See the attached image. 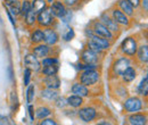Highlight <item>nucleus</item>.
Listing matches in <instances>:
<instances>
[{
	"label": "nucleus",
	"instance_id": "obj_1",
	"mask_svg": "<svg viewBox=\"0 0 148 125\" xmlns=\"http://www.w3.org/2000/svg\"><path fill=\"white\" fill-rule=\"evenodd\" d=\"M99 80V74L93 70H87L81 75V83L83 85H92Z\"/></svg>",
	"mask_w": 148,
	"mask_h": 125
},
{
	"label": "nucleus",
	"instance_id": "obj_2",
	"mask_svg": "<svg viewBox=\"0 0 148 125\" xmlns=\"http://www.w3.org/2000/svg\"><path fill=\"white\" fill-rule=\"evenodd\" d=\"M122 50L123 53L129 56H132V55L136 54L137 51V42L134 39L132 38H127L123 42H122Z\"/></svg>",
	"mask_w": 148,
	"mask_h": 125
},
{
	"label": "nucleus",
	"instance_id": "obj_3",
	"mask_svg": "<svg viewBox=\"0 0 148 125\" xmlns=\"http://www.w3.org/2000/svg\"><path fill=\"white\" fill-rule=\"evenodd\" d=\"M38 20H39V23H40L41 25H43V26H49V25L53 23V14H51L50 8H45V9H42V10L39 13Z\"/></svg>",
	"mask_w": 148,
	"mask_h": 125
},
{
	"label": "nucleus",
	"instance_id": "obj_4",
	"mask_svg": "<svg viewBox=\"0 0 148 125\" xmlns=\"http://www.w3.org/2000/svg\"><path fill=\"white\" fill-rule=\"evenodd\" d=\"M24 64L26 68H29L30 71L37 72L40 70V63L38 60V57H36L34 55H26L24 59Z\"/></svg>",
	"mask_w": 148,
	"mask_h": 125
},
{
	"label": "nucleus",
	"instance_id": "obj_5",
	"mask_svg": "<svg viewBox=\"0 0 148 125\" xmlns=\"http://www.w3.org/2000/svg\"><path fill=\"white\" fill-rule=\"evenodd\" d=\"M141 106H143L141 100H140V99H138V98H136V97H133V98H129V99L125 101V104H124L125 109H127L128 111H131V113H134V111L140 110Z\"/></svg>",
	"mask_w": 148,
	"mask_h": 125
},
{
	"label": "nucleus",
	"instance_id": "obj_6",
	"mask_svg": "<svg viewBox=\"0 0 148 125\" xmlns=\"http://www.w3.org/2000/svg\"><path fill=\"white\" fill-rule=\"evenodd\" d=\"M79 116L83 122H91L93 118L96 117V110L91 107H86L82 108L79 111Z\"/></svg>",
	"mask_w": 148,
	"mask_h": 125
},
{
	"label": "nucleus",
	"instance_id": "obj_7",
	"mask_svg": "<svg viewBox=\"0 0 148 125\" xmlns=\"http://www.w3.org/2000/svg\"><path fill=\"white\" fill-rule=\"evenodd\" d=\"M50 10H51V14L56 16V17H64L66 15V9H65V6L62 3V2H58L56 1L51 5L50 7Z\"/></svg>",
	"mask_w": 148,
	"mask_h": 125
},
{
	"label": "nucleus",
	"instance_id": "obj_8",
	"mask_svg": "<svg viewBox=\"0 0 148 125\" xmlns=\"http://www.w3.org/2000/svg\"><path fill=\"white\" fill-rule=\"evenodd\" d=\"M130 66V60L128 58H121L114 64V72L119 75H121Z\"/></svg>",
	"mask_w": 148,
	"mask_h": 125
},
{
	"label": "nucleus",
	"instance_id": "obj_9",
	"mask_svg": "<svg viewBox=\"0 0 148 125\" xmlns=\"http://www.w3.org/2000/svg\"><path fill=\"white\" fill-rule=\"evenodd\" d=\"M95 32L97 33V36H104L107 39H112V32L101 23H96L95 24Z\"/></svg>",
	"mask_w": 148,
	"mask_h": 125
},
{
	"label": "nucleus",
	"instance_id": "obj_10",
	"mask_svg": "<svg viewBox=\"0 0 148 125\" xmlns=\"http://www.w3.org/2000/svg\"><path fill=\"white\" fill-rule=\"evenodd\" d=\"M45 84L47 85V88H50V89H58L59 85H60V81L59 79L56 76L55 74L53 75H48L45 80H43Z\"/></svg>",
	"mask_w": 148,
	"mask_h": 125
},
{
	"label": "nucleus",
	"instance_id": "obj_11",
	"mask_svg": "<svg viewBox=\"0 0 148 125\" xmlns=\"http://www.w3.org/2000/svg\"><path fill=\"white\" fill-rule=\"evenodd\" d=\"M43 40H45V42L47 44L51 46V44H55L56 42H57L58 36H57V33H56L55 31H53V30H46L43 32Z\"/></svg>",
	"mask_w": 148,
	"mask_h": 125
},
{
	"label": "nucleus",
	"instance_id": "obj_12",
	"mask_svg": "<svg viewBox=\"0 0 148 125\" xmlns=\"http://www.w3.org/2000/svg\"><path fill=\"white\" fill-rule=\"evenodd\" d=\"M82 59L84 63H87L88 65L89 64H95L97 61V55L95 51H92L91 49H88L86 51H83L82 54Z\"/></svg>",
	"mask_w": 148,
	"mask_h": 125
},
{
	"label": "nucleus",
	"instance_id": "obj_13",
	"mask_svg": "<svg viewBox=\"0 0 148 125\" xmlns=\"http://www.w3.org/2000/svg\"><path fill=\"white\" fill-rule=\"evenodd\" d=\"M113 17L114 20L119 24H122V25H128L129 24V19L125 16V14L121 10H114L113 12Z\"/></svg>",
	"mask_w": 148,
	"mask_h": 125
},
{
	"label": "nucleus",
	"instance_id": "obj_14",
	"mask_svg": "<svg viewBox=\"0 0 148 125\" xmlns=\"http://www.w3.org/2000/svg\"><path fill=\"white\" fill-rule=\"evenodd\" d=\"M72 92L76 96H80V97H87L89 93L88 89L83 84H80V83H75L72 87Z\"/></svg>",
	"mask_w": 148,
	"mask_h": 125
},
{
	"label": "nucleus",
	"instance_id": "obj_15",
	"mask_svg": "<svg viewBox=\"0 0 148 125\" xmlns=\"http://www.w3.org/2000/svg\"><path fill=\"white\" fill-rule=\"evenodd\" d=\"M129 121H130V123L133 125H144L147 123L146 116L140 115V114H134V115L130 116Z\"/></svg>",
	"mask_w": 148,
	"mask_h": 125
},
{
	"label": "nucleus",
	"instance_id": "obj_16",
	"mask_svg": "<svg viewBox=\"0 0 148 125\" xmlns=\"http://www.w3.org/2000/svg\"><path fill=\"white\" fill-rule=\"evenodd\" d=\"M90 40L93 41L96 44H98L101 49H107L108 47H110V43H108V41L106 40V39H103L101 36H93L91 34L90 36Z\"/></svg>",
	"mask_w": 148,
	"mask_h": 125
},
{
	"label": "nucleus",
	"instance_id": "obj_17",
	"mask_svg": "<svg viewBox=\"0 0 148 125\" xmlns=\"http://www.w3.org/2000/svg\"><path fill=\"white\" fill-rule=\"evenodd\" d=\"M101 19L104 20L105 26H106L110 31H117V30H119V27H117V23H116L115 20H112L111 18L108 17L106 14H104V15L101 16Z\"/></svg>",
	"mask_w": 148,
	"mask_h": 125
},
{
	"label": "nucleus",
	"instance_id": "obj_18",
	"mask_svg": "<svg viewBox=\"0 0 148 125\" xmlns=\"http://www.w3.org/2000/svg\"><path fill=\"white\" fill-rule=\"evenodd\" d=\"M49 53V49H48V47L47 46H43V44H40V46H38L34 48V50H33V55L38 57V58H41V57H46L47 55Z\"/></svg>",
	"mask_w": 148,
	"mask_h": 125
},
{
	"label": "nucleus",
	"instance_id": "obj_19",
	"mask_svg": "<svg viewBox=\"0 0 148 125\" xmlns=\"http://www.w3.org/2000/svg\"><path fill=\"white\" fill-rule=\"evenodd\" d=\"M46 8V1L45 0H34L32 3H31V9L37 14L40 13L42 9Z\"/></svg>",
	"mask_w": 148,
	"mask_h": 125
},
{
	"label": "nucleus",
	"instance_id": "obj_20",
	"mask_svg": "<svg viewBox=\"0 0 148 125\" xmlns=\"http://www.w3.org/2000/svg\"><path fill=\"white\" fill-rule=\"evenodd\" d=\"M121 75L123 76L124 81H127V82H131V81H133V80L136 79V71H134L132 67H130L129 66V67L123 72Z\"/></svg>",
	"mask_w": 148,
	"mask_h": 125
},
{
	"label": "nucleus",
	"instance_id": "obj_21",
	"mask_svg": "<svg viewBox=\"0 0 148 125\" xmlns=\"http://www.w3.org/2000/svg\"><path fill=\"white\" fill-rule=\"evenodd\" d=\"M120 7H121V9L123 12H125L127 15L131 16L133 14V7H132V5L130 3L128 0H121L120 1Z\"/></svg>",
	"mask_w": 148,
	"mask_h": 125
},
{
	"label": "nucleus",
	"instance_id": "obj_22",
	"mask_svg": "<svg viewBox=\"0 0 148 125\" xmlns=\"http://www.w3.org/2000/svg\"><path fill=\"white\" fill-rule=\"evenodd\" d=\"M82 102H83L82 97L76 96V94L71 96V97L67 99V104H69L70 106H72V107H80V106L82 105Z\"/></svg>",
	"mask_w": 148,
	"mask_h": 125
},
{
	"label": "nucleus",
	"instance_id": "obj_23",
	"mask_svg": "<svg viewBox=\"0 0 148 125\" xmlns=\"http://www.w3.org/2000/svg\"><path fill=\"white\" fill-rule=\"evenodd\" d=\"M57 92L54 91V89H50V88H48L47 90H43L42 92H41V97L42 98H45V99H48V100H54L57 98Z\"/></svg>",
	"mask_w": 148,
	"mask_h": 125
},
{
	"label": "nucleus",
	"instance_id": "obj_24",
	"mask_svg": "<svg viewBox=\"0 0 148 125\" xmlns=\"http://www.w3.org/2000/svg\"><path fill=\"white\" fill-rule=\"evenodd\" d=\"M138 56H139V59L144 63H147L148 60V49L147 46H143L139 48V51H138Z\"/></svg>",
	"mask_w": 148,
	"mask_h": 125
},
{
	"label": "nucleus",
	"instance_id": "obj_25",
	"mask_svg": "<svg viewBox=\"0 0 148 125\" xmlns=\"http://www.w3.org/2000/svg\"><path fill=\"white\" fill-rule=\"evenodd\" d=\"M58 72V67L56 66V64H53V65H45L43 70H42V73L45 75H53V74H56Z\"/></svg>",
	"mask_w": 148,
	"mask_h": 125
},
{
	"label": "nucleus",
	"instance_id": "obj_26",
	"mask_svg": "<svg viewBox=\"0 0 148 125\" xmlns=\"http://www.w3.org/2000/svg\"><path fill=\"white\" fill-rule=\"evenodd\" d=\"M50 115V110L47 107H40L37 109V117L42 120V118H46L47 116Z\"/></svg>",
	"mask_w": 148,
	"mask_h": 125
},
{
	"label": "nucleus",
	"instance_id": "obj_27",
	"mask_svg": "<svg viewBox=\"0 0 148 125\" xmlns=\"http://www.w3.org/2000/svg\"><path fill=\"white\" fill-rule=\"evenodd\" d=\"M139 92H140V94H144V96H147L148 94V79L147 77H145L143 81H141V83L139 84Z\"/></svg>",
	"mask_w": 148,
	"mask_h": 125
},
{
	"label": "nucleus",
	"instance_id": "obj_28",
	"mask_svg": "<svg viewBox=\"0 0 148 125\" xmlns=\"http://www.w3.org/2000/svg\"><path fill=\"white\" fill-rule=\"evenodd\" d=\"M31 39H32V41H33V42H36V43L41 42V41L43 40V32H42V31H40V30L34 31V32H33V34H32V36H31Z\"/></svg>",
	"mask_w": 148,
	"mask_h": 125
},
{
	"label": "nucleus",
	"instance_id": "obj_29",
	"mask_svg": "<svg viewBox=\"0 0 148 125\" xmlns=\"http://www.w3.org/2000/svg\"><path fill=\"white\" fill-rule=\"evenodd\" d=\"M7 5H8V8H9V12H12L14 15H17L21 13V7L18 5V1L13 2V3H7Z\"/></svg>",
	"mask_w": 148,
	"mask_h": 125
},
{
	"label": "nucleus",
	"instance_id": "obj_30",
	"mask_svg": "<svg viewBox=\"0 0 148 125\" xmlns=\"http://www.w3.org/2000/svg\"><path fill=\"white\" fill-rule=\"evenodd\" d=\"M25 19H26V23L29 25H33L34 22H36V13L31 9L26 15H25Z\"/></svg>",
	"mask_w": 148,
	"mask_h": 125
},
{
	"label": "nucleus",
	"instance_id": "obj_31",
	"mask_svg": "<svg viewBox=\"0 0 148 125\" xmlns=\"http://www.w3.org/2000/svg\"><path fill=\"white\" fill-rule=\"evenodd\" d=\"M30 10H31V2H30V1H24L23 5L21 6V12H22V14L25 16Z\"/></svg>",
	"mask_w": 148,
	"mask_h": 125
},
{
	"label": "nucleus",
	"instance_id": "obj_32",
	"mask_svg": "<svg viewBox=\"0 0 148 125\" xmlns=\"http://www.w3.org/2000/svg\"><path fill=\"white\" fill-rule=\"evenodd\" d=\"M34 99V87L33 85H30L29 89H27V102H32Z\"/></svg>",
	"mask_w": 148,
	"mask_h": 125
},
{
	"label": "nucleus",
	"instance_id": "obj_33",
	"mask_svg": "<svg viewBox=\"0 0 148 125\" xmlns=\"http://www.w3.org/2000/svg\"><path fill=\"white\" fill-rule=\"evenodd\" d=\"M89 48H90L92 51H95V53H99V51H101V50H103L98 44H96V43H95L93 41H91V40L89 41Z\"/></svg>",
	"mask_w": 148,
	"mask_h": 125
},
{
	"label": "nucleus",
	"instance_id": "obj_34",
	"mask_svg": "<svg viewBox=\"0 0 148 125\" xmlns=\"http://www.w3.org/2000/svg\"><path fill=\"white\" fill-rule=\"evenodd\" d=\"M30 76H31V71H30L29 68H26L25 72H24V84H25V85H29Z\"/></svg>",
	"mask_w": 148,
	"mask_h": 125
},
{
	"label": "nucleus",
	"instance_id": "obj_35",
	"mask_svg": "<svg viewBox=\"0 0 148 125\" xmlns=\"http://www.w3.org/2000/svg\"><path fill=\"white\" fill-rule=\"evenodd\" d=\"M57 63H58L57 59H54V58H45L43 61H42L43 66L45 65H53V64H57Z\"/></svg>",
	"mask_w": 148,
	"mask_h": 125
},
{
	"label": "nucleus",
	"instance_id": "obj_36",
	"mask_svg": "<svg viewBox=\"0 0 148 125\" xmlns=\"http://www.w3.org/2000/svg\"><path fill=\"white\" fill-rule=\"evenodd\" d=\"M73 38H74V31L72 29H70V30L67 31V33L64 36V39H65L66 41H70V40L73 39Z\"/></svg>",
	"mask_w": 148,
	"mask_h": 125
},
{
	"label": "nucleus",
	"instance_id": "obj_37",
	"mask_svg": "<svg viewBox=\"0 0 148 125\" xmlns=\"http://www.w3.org/2000/svg\"><path fill=\"white\" fill-rule=\"evenodd\" d=\"M41 125H56V122L50 120V118H48V120H43L41 122Z\"/></svg>",
	"mask_w": 148,
	"mask_h": 125
},
{
	"label": "nucleus",
	"instance_id": "obj_38",
	"mask_svg": "<svg viewBox=\"0 0 148 125\" xmlns=\"http://www.w3.org/2000/svg\"><path fill=\"white\" fill-rule=\"evenodd\" d=\"M128 1L132 5V7H138L140 3V0H128Z\"/></svg>",
	"mask_w": 148,
	"mask_h": 125
},
{
	"label": "nucleus",
	"instance_id": "obj_39",
	"mask_svg": "<svg viewBox=\"0 0 148 125\" xmlns=\"http://www.w3.org/2000/svg\"><path fill=\"white\" fill-rule=\"evenodd\" d=\"M65 105H66L65 104V99H63V98L62 99H58V104H57L58 107H64Z\"/></svg>",
	"mask_w": 148,
	"mask_h": 125
},
{
	"label": "nucleus",
	"instance_id": "obj_40",
	"mask_svg": "<svg viewBox=\"0 0 148 125\" xmlns=\"http://www.w3.org/2000/svg\"><path fill=\"white\" fill-rule=\"evenodd\" d=\"M29 113H30V117H31V120H33V118H34V114H33V107H32V106L29 107Z\"/></svg>",
	"mask_w": 148,
	"mask_h": 125
},
{
	"label": "nucleus",
	"instance_id": "obj_41",
	"mask_svg": "<svg viewBox=\"0 0 148 125\" xmlns=\"http://www.w3.org/2000/svg\"><path fill=\"white\" fill-rule=\"evenodd\" d=\"M76 1H77V0H65L66 5H69V6H73Z\"/></svg>",
	"mask_w": 148,
	"mask_h": 125
},
{
	"label": "nucleus",
	"instance_id": "obj_42",
	"mask_svg": "<svg viewBox=\"0 0 148 125\" xmlns=\"http://www.w3.org/2000/svg\"><path fill=\"white\" fill-rule=\"evenodd\" d=\"M147 1H148V0H144V2H143V5H144V8H145V10H147V9H148Z\"/></svg>",
	"mask_w": 148,
	"mask_h": 125
},
{
	"label": "nucleus",
	"instance_id": "obj_43",
	"mask_svg": "<svg viewBox=\"0 0 148 125\" xmlns=\"http://www.w3.org/2000/svg\"><path fill=\"white\" fill-rule=\"evenodd\" d=\"M7 1H8L7 3H13V2H17L18 0H7Z\"/></svg>",
	"mask_w": 148,
	"mask_h": 125
}]
</instances>
